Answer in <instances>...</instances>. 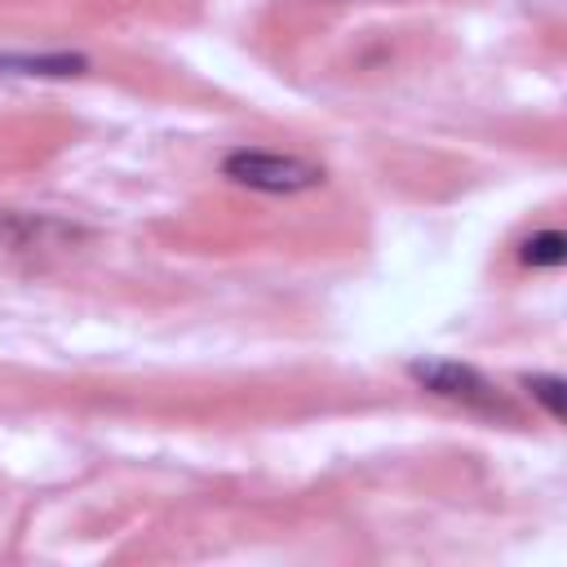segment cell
I'll return each mask as SVG.
<instances>
[{
    "label": "cell",
    "mask_w": 567,
    "mask_h": 567,
    "mask_svg": "<svg viewBox=\"0 0 567 567\" xmlns=\"http://www.w3.org/2000/svg\"><path fill=\"white\" fill-rule=\"evenodd\" d=\"M221 173L248 190H266V195H301L323 186V168L301 159V155H279V151H257V146H239L221 159Z\"/></svg>",
    "instance_id": "6da1fadb"
},
{
    "label": "cell",
    "mask_w": 567,
    "mask_h": 567,
    "mask_svg": "<svg viewBox=\"0 0 567 567\" xmlns=\"http://www.w3.org/2000/svg\"><path fill=\"white\" fill-rule=\"evenodd\" d=\"M408 377H412L421 390H430V394H439V399H452V403H461V408L492 412V416H509L505 394H501L478 368H470V363H452V359H412V363H408Z\"/></svg>",
    "instance_id": "7a4b0ae2"
},
{
    "label": "cell",
    "mask_w": 567,
    "mask_h": 567,
    "mask_svg": "<svg viewBox=\"0 0 567 567\" xmlns=\"http://www.w3.org/2000/svg\"><path fill=\"white\" fill-rule=\"evenodd\" d=\"M89 66V58L80 53H0V71L4 75H80Z\"/></svg>",
    "instance_id": "3957f363"
},
{
    "label": "cell",
    "mask_w": 567,
    "mask_h": 567,
    "mask_svg": "<svg viewBox=\"0 0 567 567\" xmlns=\"http://www.w3.org/2000/svg\"><path fill=\"white\" fill-rule=\"evenodd\" d=\"M518 257H523V266H563V257H567V239H563V230L545 226V230H536L532 239H523Z\"/></svg>",
    "instance_id": "277c9868"
},
{
    "label": "cell",
    "mask_w": 567,
    "mask_h": 567,
    "mask_svg": "<svg viewBox=\"0 0 567 567\" xmlns=\"http://www.w3.org/2000/svg\"><path fill=\"white\" fill-rule=\"evenodd\" d=\"M523 385L532 390V399H536L554 421H563V408H567V385H563V377H545V372H540V377H527Z\"/></svg>",
    "instance_id": "5b68a950"
}]
</instances>
